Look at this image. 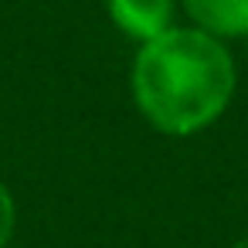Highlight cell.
Listing matches in <instances>:
<instances>
[{"mask_svg":"<svg viewBox=\"0 0 248 248\" xmlns=\"http://www.w3.org/2000/svg\"><path fill=\"white\" fill-rule=\"evenodd\" d=\"M14 228H17V204H14L11 187L0 180V248H7V245H11Z\"/></svg>","mask_w":248,"mask_h":248,"instance_id":"cell-4","label":"cell"},{"mask_svg":"<svg viewBox=\"0 0 248 248\" xmlns=\"http://www.w3.org/2000/svg\"><path fill=\"white\" fill-rule=\"evenodd\" d=\"M194 28L211 38H245L248 34V0H180Z\"/></svg>","mask_w":248,"mask_h":248,"instance_id":"cell-3","label":"cell"},{"mask_svg":"<svg viewBox=\"0 0 248 248\" xmlns=\"http://www.w3.org/2000/svg\"><path fill=\"white\" fill-rule=\"evenodd\" d=\"M106 11H109L112 24L140 45L177 28L173 24L177 0H106Z\"/></svg>","mask_w":248,"mask_h":248,"instance_id":"cell-2","label":"cell"},{"mask_svg":"<svg viewBox=\"0 0 248 248\" xmlns=\"http://www.w3.org/2000/svg\"><path fill=\"white\" fill-rule=\"evenodd\" d=\"M231 248H248V234H245V238H238V241H234Z\"/></svg>","mask_w":248,"mask_h":248,"instance_id":"cell-5","label":"cell"},{"mask_svg":"<svg viewBox=\"0 0 248 248\" xmlns=\"http://www.w3.org/2000/svg\"><path fill=\"white\" fill-rule=\"evenodd\" d=\"M238 68L221 38L201 28H170L140 45L129 72L136 112L163 136H194L231 106Z\"/></svg>","mask_w":248,"mask_h":248,"instance_id":"cell-1","label":"cell"}]
</instances>
